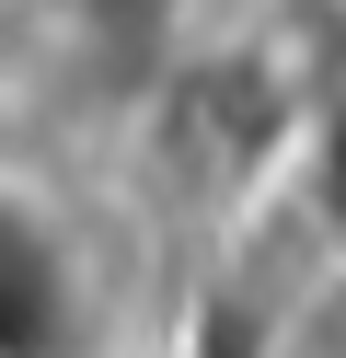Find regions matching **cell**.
Segmentation results:
<instances>
[{"label": "cell", "mask_w": 346, "mask_h": 358, "mask_svg": "<svg viewBox=\"0 0 346 358\" xmlns=\"http://www.w3.org/2000/svg\"><path fill=\"white\" fill-rule=\"evenodd\" d=\"M92 289H81V243L23 173H0V358H81Z\"/></svg>", "instance_id": "1"}]
</instances>
